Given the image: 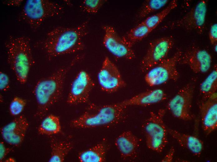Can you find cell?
I'll return each mask as SVG.
<instances>
[{
  "label": "cell",
  "instance_id": "obj_5",
  "mask_svg": "<svg viewBox=\"0 0 217 162\" xmlns=\"http://www.w3.org/2000/svg\"><path fill=\"white\" fill-rule=\"evenodd\" d=\"M63 12V7L56 2L47 0H28L23 7L21 16L31 28L35 31L46 19Z\"/></svg>",
  "mask_w": 217,
  "mask_h": 162
},
{
  "label": "cell",
  "instance_id": "obj_35",
  "mask_svg": "<svg viewBox=\"0 0 217 162\" xmlns=\"http://www.w3.org/2000/svg\"><path fill=\"white\" fill-rule=\"evenodd\" d=\"M214 45V50H215V52H217V43L215 44V45Z\"/></svg>",
  "mask_w": 217,
  "mask_h": 162
},
{
  "label": "cell",
  "instance_id": "obj_1",
  "mask_svg": "<svg viewBox=\"0 0 217 162\" xmlns=\"http://www.w3.org/2000/svg\"><path fill=\"white\" fill-rule=\"evenodd\" d=\"M88 21L75 27L58 26L49 32L43 47L50 59L73 54L84 48L83 38L88 33Z\"/></svg>",
  "mask_w": 217,
  "mask_h": 162
},
{
  "label": "cell",
  "instance_id": "obj_29",
  "mask_svg": "<svg viewBox=\"0 0 217 162\" xmlns=\"http://www.w3.org/2000/svg\"><path fill=\"white\" fill-rule=\"evenodd\" d=\"M10 87V81L8 75L5 73L0 72V89L5 92L8 91Z\"/></svg>",
  "mask_w": 217,
  "mask_h": 162
},
{
  "label": "cell",
  "instance_id": "obj_25",
  "mask_svg": "<svg viewBox=\"0 0 217 162\" xmlns=\"http://www.w3.org/2000/svg\"><path fill=\"white\" fill-rule=\"evenodd\" d=\"M177 0H172L161 11L147 17L142 22L152 31L162 22L173 9L177 7Z\"/></svg>",
  "mask_w": 217,
  "mask_h": 162
},
{
  "label": "cell",
  "instance_id": "obj_6",
  "mask_svg": "<svg viewBox=\"0 0 217 162\" xmlns=\"http://www.w3.org/2000/svg\"><path fill=\"white\" fill-rule=\"evenodd\" d=\"M165 112L163 109L157 113L151 112L142 125L147 147L158 153L163 151L168 143L167 128L163 119Z\"/></svg>",
  "mask_w": 217,
  "mask_h": 162
},
{
  "label": "cell",
  "instance_id": "obj_31",
  "mask_svg": "<svg viewBox=\"0 0 217 162\" xmlns=\"http://www.w3.org/2000/svg\"><path fill=\"white\" fill-rule=\"evenodd\" d=\"M12 150V149L6 147L3 142H1L0 143V162H2L7 155Z\"/></svg>",
  "mask_w": 217,
  "mask_h": 162
},
{
  "label": "cell",
  "instance_id": "obj_4",
  "mask_svg": "<svg viewBox=\"0 0 217 162\" xmlns=\"http://www.w3.org/2000/svg\"><path fill=\"white\" fill-rule=\"evenodd\" d=\"M5 46L9 65L18 81L25 84L34 62L30 39L25 36H10Z\"/></svg>",
  "mask_w": 217,
  "mask_h": 162
},
{
  "label": "cell",
  "instance_id": "obj_7",
  "mask_svg": "<svg viewBox=\"0 0 217 162\" xmlns=\"http://www.w3.org/2000/svg\"><path fill=\"white\" fill-rule=\"evenodd\" d=\"M182 53L178 50L171 57L164 59L148 70L144 77L146 83L154 87L170 80L177 81L179 74L176 66Z\"/></svg>",
  "mask_w": 217,
  "mask_h": 162
},
{
  "label": "cell",
  "instance_id": "obj_16",
  "mask_svg": "<svg viewBox=\"0 0 217 162\" xmlns=\"http://www.w3.org/2000/svg\"><path fill=\"white\" fill-rule=\"evenodd\" d=\"M199 106L202 128L208 135L217 127V93L206 99H202Z\"/></svg>",
  "mask_w": 217,
  "mask_h": 162
},
{
  "label": "cell",
  "instance_id": "obj_34",
  "mask_svg": "<svg viewBox=\"0 0 217 162\" xmlns=\"http://www.w3.org/2000/svg\"><path fill=\"white\" fill-rule=\"evenodd\" d=\"M15 161V160L12 158H8V159H7V160H6V161H7V162H9V161L14 162V161Z\"/></svg>",
  "mask_w": 217,
  "mask_h": 162
},
{
  "label": "cell",
  "instance_id": "obj_20",
  "mask_svg": "<svg viewBox=\"0 0 217 162\" xmlns=\"http://www.w3.org/2000/svg\"><path fill=\"white\" fill-rule=\"evenodd\" d=\"M50 146L51 154L48 160L50 162H63L66 156L73 148L71 142L55 138L51 139Z\"/></svg>",
  "mask_w": 217,
  "mask_h": 162
},
{
  "label": "cell",
  "instance_id": "obj_9",
  "mask_svg": "<svg viewBox=\"0 0 217 162\" xmlns=\"http://www.w3.org/2000/svg\"><path fill=\"white\" fill-rule=\"evenodd\" d=\"M174 44L173 39L171 36L163 37L152 41L141 62V71L147 72L166 59Z\"/></svg>",
  "mask_w": 217,
  "mask_h": 162
},
{
  "label": "cell",
  "instance_id": "obj_11",
  "mask_svg": "<svg viewBox=\"0 0 217 162\" xmlns=\"http://www.w3.org/2000/svg\"><path fill=\"white\" fill-rule=\"evenodd\" d=\"M97 78L101 89L108 93L115 92L126 86L118 69L107 57L103 61Z\"/></svg>",
  "mask_w": 217,
  "mask_h": 162
},
{
  "label": "cell",
  "instance_id": "obj_26",
  "mask_svg": "<svg viewBox=\"0 0 217 162\" xmlns=\"http://www.w3.org/2000/svg\"><path fill=\"white\" fill-rule=\"evenodd\" d=\"M168 0H148L144 3L139 13L140 18L145 17L150 13L155 12L167 4Z\"/></svg>",
  "mask_w": 217,
  "mask_h": 162
},
{
  "label": "cell",
  "instance_id": "obj_8",
  "mask_svg": "<svg viewBox=\"0 0 217 162\" xmlns=\"http://www.w3.org/2000/svg\"><path fill=\"white\" fill-rule=\"evenodd\" d=\"M195 88L193 83H187L168 102L166 108L174 117L185 121L194 118L191 110Z\"/></svg>",
  "mask_w": 217,
  "mask_h": 162
},
{
  "label": "cell",
  "instance_id": "obj_22",
  "mask_svg": "<svg viewBox=\"0 0 217 162\" xmlns=\"http://www.w3.org/2000/svg\"><path fill=\"white\" fill-rule=\"evenodd\" d=\"M217 90V66L215 64L213 70L200 83V92L202 100H205L216 93Z\"/></svg>",
  "mask_w": 217,
  "mask_h": 162
},
{
  "label": "cell",
  "instance_id": "obj_21",
  "mask_svg": "<svg viewBox=\"0 0 217 162\" xmlns=\"http://www.w3.org/2000/svg\"><path fill=\"white\" fill-rule=\"evenodd\" d=\"M107 147L100 143L86 150L80 152L78 158L81 162H103L105 161Z\"/></svg>",
  "mask_w": 217,
  "mask_h": 162
},
{
  "label": "cell",
  "instance_id": "obj_15",
  "mask_svg": "<svg viewBox=\"0 0 217 162\" xmlns=\"http://www.w3.org/2000/svg\"><path fill=\"white\" fill-rule=\"evenodd\" d=\"M29 123L23 115H21L1 128L2 136L8 144L15 146L23 141Z\"/></svg>",
  "mask_w": 217,
  "mask_h": 162
},
{
  "label": "cell",
  "instance_id": "obj_14",
  "mask_svg": "<svg viewBox=\"0 0 217 162\" xmlns=\"http://www.w3.org/2000/svg\"><path fill=\"white\" fill-rule=\"evenodd\" d=\"M104 34L103 44L105 47L115 56L132 60L135 58V53L131 47L127 45L118 35L112 26H103Z\"/></svg>",
  "mask_w": 217,
  "mask_h": 162
},
{
  "label": "cell",
  "instance_id": "obj_28",
  "mask_svg": "<svg viewBox=\"0 0 217 162\" xmlns=\"http://www.w3.org/2000/svg\"><path fill=\"white\" fill-rule=\"evenodd\" d=\"M26 103L25 100L18 97H15L9 105V111L11 115L13 116L19 115L23 110Z\"/></svg>",
  "mask_w": 217,
  "mask_h": 162
},
{
  "label": "cell",
  "instance_id": "obj_2",
  "mask_svg": "<svg viewBox=\"0 0 217 162\" xmlns=\"http://www.w3.org/2000/svg\"><path fill=\"white\" fill-rule=\"evenodd\" d=\"M82 58V55L76 56L67 66L58 69L49 76L37 82L33 91L37 103L36 117L43 118L50 108L60 100L67 73Z\"/></svg>",
  "mask_w": 217,
  "mask_h": 162
},
{
  "label": "cell",
  "instance_id": "obj_10",
  "mask_svg": "<svg viewBox=\"0 0 217 162\" xmlns=\"http://www.w3.org/2000/svg\"><path fill=\"white\" fill-rule=\"evenodd\" d=\"M206 12V1L200 0L182 17L173 21L171 27L181 28L188 31H195L201 35L205 28Z\"/></svg>",
  "mask_w": 217,
  "mask_h": 162
},
{
  "label": "cell",
  "instance_id": "obj_24",
  "mask_svg": "<svg viewBox=\"0 0 217 162\" xmlns=\"http://www.w3.org/2000/svg\"><path fill=\"white\" fill-rule=\"evenodd\" d=\"M61 130L59 117L56 115L50 114L43 120L37 130L39 134L49 136L59 133Z\"/></svg>",
  "mask_w": 217,
  "mask_h": 162
},
{
  "label": "cell",
  "instance_id": "obj_27",
  "mask_svg": "<svg viewBox=\"0 0 217 162\" xmlns=\"http://www.w3.org/2000/svg\"><path fill=\"white\" fill-rule=\"evenodd\" d=\"M106 1L103 0H85L82 2L80 7L84 12L94 14L98 12Z\"/></svg>",
  "mask_w": 217,
  "mask_h": 162
},
{
  "label": "cell",
  "instance_id": "obj_13",
  "mask_svg": "<svg viewBox=\"0 0 217 162\" xmlns=\"http://www.w3.org/2000/svg\"><path fill=\"white\" fill-rule=\"evenodd\" d=\"M94 85L88 73L84 70L80 71L72 83L66 102L72 105L86 102Z\"/></svg>",
  "mask_w": 217,
  "mask_h": 162
},
{
  "label": "cell",
  "instance_id": "obj_30",
  "mask_svg": "<svg viewBox=\"0 0 217 162\" xmlns=\"http://www.w3.org/2000/svg\"><path fill=\"white\" fill-rule=\"evenodd\" d=\"M209 38L211 44L214 45L217 41V24L212 25L210 27L209 34Z\"/></svg>",
  "mask_w": 217,
  "mask_h": 162
},
{
  "label": "cell",
  "instance_id": "obj_18",
  "mask_svg": "<svg viewBox=\"0 0 217 162\" xmlns=\"http://www.w3.org/2000/svg\"><path fill=\"white\" fill-rule=\"evenodd\" d=\"M167 97L162 90L156 89L143 92L119 103L125 108L131 106L146 107L163 101Z\"/></svg>",
  "mask_w": 217,
  "mask_h": 162
},
{
  "label": "cell",
  "instance_id": "obj_33",
  "mask_svg": "<svg viewBox=\"0 0 217 162\" xmlns=\"http://www.w3.org/2000/svg\"><path fill=\"white\" fill-rule=\"evenodd\" d=\"M22 1L21 0L10 1L7 2V4L8 5L13 6L19 5L20 4Z\"/></svg>",
  "mask_w": 217,
  "mask_h": 162
},
{
  "label": "cell",
  "instance_id": "obj_3",
  "mask_svg": "<svg viewBox=\"0 0 217 162\" xmlns=\"http://www.w3.org/2000/svg\"><path fill=\"white\" fill-rule=\"evenodd\" d=\"M126 108L119 102L101 106L91 103L83 113L71 121L70 126L86 129L115 125L125 119Z\"/></svg>",
  "mask_w": 217,
  "mask_h": 162
},
{
  "label": "cell",
  "instance_id": "obj_32",
  "mask_svg": "<svg viewBox=\"0 0 217 162\" xmlns=\"http://www.w3.org/2000/svg\"><path fill=\"white\" fill-rule=\"evenodd\" d=\"M174 152V148L172 146L168 153L165 156L161 161L165 162H171L173 160Z\"/></svg>",
  "mask_w": 217,
  "mask_h": 162
},
{
  "label": "cell",
  "instance_id": "obj_23",
  "mask_svg": "<svg viewBox=\"0 0 217 162\" xmlns=\"http://www.w3.org/2000/svg\"><path fill=\"white\" fill-rule=\"evenodd\" d=\"M152 31L142 22L131 29L122 38L128 46L132 47L136 42L146 37Z\"/></svg>",
  "mask_w": 217,
  "mask_h": 162
},
{
  "label": "cell",
  "instance_id": "obj_12",
  "mask_svg": "<svg viewBox=\"0 0 217 162\" xmlns=\"http://www.w3.org/2000/svg\"><path fill=\"white\" fill-rule=\"evenodd\" d=\"M212 61L211 56L207 51L193 45L182 52L178 64L188 66L195 73H204L209 70Z\"/></svg>",
  "mask_w": 217,
  "mask_h": 162
},
{
  "label": "cell",
  "instance_id": "obj_19",
  "mask_svg": "<svg viewBox=\"0 0 217 162\" xmlns=\"http://www.w3.org/2000/svg\"><path fill=\"white\" fill-rule=\"evenodd\" d=\"M168 133L182 147L190 151L195 156H200L204 148V142L196 136L182 133L167 128Z\"/></svg>",
  "mask_w": 217,
  "mask_h": 162
},
{
  "label": "cell",
  "instance_id": "obj_17",
  "mask_svg": "<svg viewBox=\"0 0 217 162\" xmlns=\"http://www.w3.org/2000/svg\"><path fill=\"white\" fill-rule=\"evenodd\" d=\"M115 145L122 158L125 160H129L136 156L139 141L131 131H127L121 133L116 138Z\"/></svg>",
  "mask_w": 217,
  "mask_h": 162
}]
</instances>
